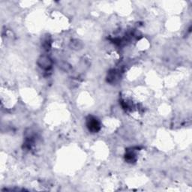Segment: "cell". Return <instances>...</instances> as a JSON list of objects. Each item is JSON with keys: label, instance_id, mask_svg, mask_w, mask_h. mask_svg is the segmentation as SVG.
Here are the masks:
<instances>
[{"label": "cell", "instance_id": "obj_1", "mask_svg": "<svg viewBox=\"0 0 192 192\" xmlns=\"http://www.w3.org/2000/svg\"><path fill=\"white\" fill-rule=\"evenodd\" d=\"M38 63L40 66L43 68H48L50 67L51 61L47 56H42L38 60Z\"/></svg>", "mask_w": 192, "mask_h": 192}]
</instances>
